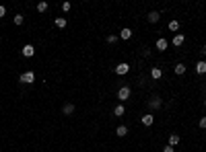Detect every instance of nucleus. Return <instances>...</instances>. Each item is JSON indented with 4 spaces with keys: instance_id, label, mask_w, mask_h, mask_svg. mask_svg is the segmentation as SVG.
I'll return each instance as SVG.
<instances>
[{
    "instance_id": "obj_4",
    "label": "nucleus",
    "mask_w": 206,
    "mask_h": 152,
    "mask_svg": "<svg viewBox=\"0 0 206 152\" xmlns=\"http://www.w3.org/2000/svg\"><path fill=\"white\" fill-rule=\"evenodd\" d=\"M128 70H130V66H128V64H126V62H122V64H117V66H116V74L124 76V74H126V72H128Z\"/></svg>"
},
{
    "instance_id": "obj_28",
    "label": "nucleus",
    "mask_w": 206,
    "mask_h": 152,
    "mask_svg": "<svg viewBox=\"0 0 206 152\" xmlns=\"http://www.w3.org/2000/svg\"><path fill=\"white\" fill-rule=\"evenodd\" d=\"M204 90H206V89H204Z\"/></svg>"
},
{
    "instance_id": "obj_9",
    "label": "nucleus",
    "mask_w": 206,
    "mask_h": 152,
    "mask_svg": "<svg viewBox=\"0 0 206 152\" xmlns=\"http://www.w3.org/2000/svg\"><path fill=\"white\" fill-rule=\"evenodd\" d=\"M146 19H149V23H157L159 19H161V14L153 10V13H149V17H146Z\"/></svg>"
},
{
    "instance_id": "obj_23",
    "label": "nucleus",
    "mask_w": 206,
    "mask_h": 152,
    "mask_svg": "<svg viewBox=\"0 0 206 152\" xmlns=\"http://www.w3.org/2000/svg\"><path fill=\"white\" fill-rule=\"evenodd\" d=\"M62 10H64V13H68V10H70V2H64V4H62Z\"/></svg>"
},
{
    "instance_id": "obj_24",
    "label": "nucleus",
    "mask_w": 206,
    "mask_h": 152,
    "mask_svg": "<svg viewBox=\"0 0 206 152\" xmlns=\"http://www.w3.org/2000/svg\"><path fill=\"white\" fill-rule=\"evenodd\" d=\"M107 41H109V43H116L117 41V35H109V37H107Z\"/></svg>"
},
{
    "instance_id": "obj_7",
    "label": "nucleus",
    "mask_w": 206,
    "mask_h": 152,
    "mask_svg": "<svg viewBox=\"0 0 206 152\" xmlns=\"http://www.w3.org/2000/svg\"><path fill=\"white\" fill-rule=\"evenodd\" d=\"M196 72H198V74H206V62L200 60V62L196 64Z\"/></svg>"
},
{
    "instance_id": "obj_5",
    "label": "nucleus",
    "mask_w": 206,
    "mask_h": 152,
    "mask_svg": "<svg viewBox=\"0 0 206 152\" xmlns=\"http://www.w3.org/2000/svg\"><path fill=\"white\" fill-rule=\"evenodd\" d=\"M132 37V29H122V31H120V39H130Z\"/></svg>"
},
{
    "instance_id": "obj_8",
    "label": "nucleus",
    "mask_w": 206,
    "mask_h": 152,
    "mask_svg": "<svg viewBox=\"0 0 206 152\" xmlns=\"http://www.w3.org/2000/svg\"><path fill=\"white\" fill-rule=\"evenodd\" d=\"M62 111H64V115H72V113H74V105H72V103H66Z\"/></svg>"
},
{
    "instance_id": "obj_11",
    "label": "nucleus",
    "mask_w": 206,
    "mask_h": 152,
    "mask_svg": "<svg viewBox=\"0 0 206 152\" xmlns=\"http://www.w3.org/2000/svg\"><path fill=\"white\" fill-rule=\"evenodd\" d=\"M184 41H185V37H184V35H181V33L173 37V45H181V43H184Z\"/></svg>"
},
{
    "instance_id": "obj_25",
    "label": "nucleus",
    "mask_w": 206,
    "mask_h": 152,
    "mask_svg": "<svg viewBox=\"0 0 206 152\" xmlns=\"http://www.w3.org/2000/svg\"><path fill=\"white\" fill-rule=\"evenodd\" d=\"M163 152H175V150H173V146H165Z\"/></svg>"
},
{
    "instance_id": "obj_1",
    "label": "nucleus",
    "mask_w": 206,
    "mask_h": 152,
    "mask_svg": "<svg viewBox=\"0 0 206 152\" xmlns=\"http://www.w3.org/2000/svg\"><path fill=\"white\" fill-rule=\"evenodd\" d=\"M19 80L23 84H31V82H35V74H33V72H25V74H21Z\"/></svg>"
},
{
    "instance_id": "obj_10",
    "label": "nucleus",
    "mask_w": 206,
    "mask_h": 152,
    "mask_svg": "<svg viewBox=\"0 0 206 152\" xmlns=\"http://www.w3.org/2000/svg\"><path fill=\"white\" fill-rule=\"evenodd\" d=\"M151 76L155 78V80H159V78L163 76V72H161V68H151Z\"/></svg>"
},
{
    "instance_id": "obj_26",
    "label": "nucleus",
    "mask_w": 206,
    "mask_h": 152,
    "mask_svg": "<svg viewBox=\"0 0 206 152\" xmlns=\"http://www.w3.org/2000/svg\"><path fill=\"white\" fill-rule=\"evenodd\" d=\"M4 14H6V8H4V6H0V19H2Z\"/></svg>"
},
{
    "instance_id": "obj_3",
    "label": "nucleus",
    "mask_w": 206,
    "mask_h": 152,
    "mask_svg": "<svg viewBox=\"0 0 206 152\" xmlns=\"http://www.w3.org/2000/svg\"><path fill=\"white\" fill-rule=\"evenodd\" d=\"M128 97H130V89H128V86H122V89L117 90V99H120V101H126Z\"/></svg>"
},
{
    "instance_id": "obj_16",
    "label": "nucleus",
    "mask_w": 206,
    "mask_h": 152,
    "mask_svg": "<svg viewBox=\"0 0 206 152\" xmlns=\"http://www.w3.org/2000/svg\"><path fill=\"white\" fill-rule=\"evenodd\" d=\"M175 144H179V136L177 134H171L169 136V146H175Z\"/></svg>"
},
{
    "instance_id": "obj_15",
    "label": "nucleus",
    "mask_w": 206,
    "mask_h": 152,
    "mask_svg": "<svg viewBox=\"0 0 206 152\" xmlns=\"http://www.w3.org/2000/svg\"><path fill=\"white\" fill-rule=\"evenodd\" d=\"M46 10H48V2H43V0L37 2V13H46Z\"/></svg>"
},
{
    "instance_id": "obj_20",
    "label": "nucleus",
    "mask_w": 206,
    "mask_h": 152,
    "mask_svg": "<svg viewBox=\"0 0 206 152\" xmlns=\"http://www.w3.org/2000/svg\"><path fill=\"white\" fill-rule=\"evenodd\" d=\"M23 21H25L23 14H17V17H14V25H23Z\"/></svg>"
},
{
    "instance_id": "obj_22",
    "label": "nucleus",
    "mask_w": 206,
    "mask_h": 152,
    "mask_svg": "<svg viewBox=\"0 0 206 152\" xmlns=\"http://www.w3.org/2000/svg\"><path fill=\"white\" fill-rule=\"evenodd\" d=\"M198 125H200V127H202V130H206V115H204V117H200Z\"/></svg>"
},
{
    "instance_id": "obj_21",
    "label": "nucleus",
    "mask_w": 206,
    "mask_h": 152,
    "mask_svg": "<svg viewBox=\"0 0 206 152\" xmlns=\"http://www.w3.org/2000/svg\"><path fill=\"white\" fill-rule=\"evenodd\" d=\"M169 29H171V31H177V29H179V23L177 21H171V23H169Z\"/></svg>"
},
{
    "instance_id": "obj_19",
    "label": "nucleus",
    "mask_w": 206,
    "mask_h": 152,
    "mask_svg": "<svg viewBox=\"0 0 206 152\" xmlns=\"http://www.w3.org/2000/svg\"><path fill=\"white\" fill-rule=\"evenodd\" d=\"M151 107H153V109H157V107H161V99H159V97H153V101H151Z\"/></svg>"
},
{
    "instance_id": "obj_27",
    "label": "nucleus",
    "mask_w": 206,
    "mask_h": 152,
    "mask_svg": "<svg viewBox=\"0 0 206 152\" xmlns=\"http://www.w3.org/2000/svg\"><path fill=\"white\" fill-rule=\"evenodd\" d=\"M202 51H204V55H206V45H204V48H202Z\"/></svg>"
},
{
    "instance_id": "obj_18",
    "label": "nucleus",
    "mask_w": 206,
    "mask_h": 152,
    "mask_svg": "<svg viewBox=\"0 0 206 152\" xmlns=\"http://www.w3.org/2000/svg\"><path fill=\"white\" fill-rule=\"evenodd\" d=\"M184 72H185V66H184V64H175V74L181 76Z\"/></svg>"
},
{
    "instance_id": "obj_14",
    "label": "nucleus",
    "mask_w": 206,
    "mask_h": 152,
    "mask_svg": "<svg viewBox=\"0 0 206 152\" xmlns=\"http://www.w3.org/2000/svg\"><path fill=\"white\" fill-rule=\"evenodd\" d=\"M124 113H126V109H124V105L120 103L116 109H113V115H117V117H120V115H124Z\"/></svg>"
},
{
    "instance_id": "obj_12",
    "label": "nucleus",
    "mask_w": 206,
    "mask_h": 152,
    "mask_svg": "<svg viewBox=\"0 0 206 152\" xmlns=\"http://www.w3.org/2000/svg\"><path fill=\"white\" fill-rule=\"evenodd\" d=\"M116 134H117V136H120V138H124V136L128 134V127H126V125H120V127H117V130H116Z\"/></svg>"
},
{
    "instance_id": "obj_17",
    "label": "nucleus",
    "mask_w": 206,
    "mask_h": 152,
    "mask_svg": "<svg viewBox=\"0 0 206 152\" xmlns=\"http://www.w3.org/2000/svg\"><path fill=\"white\" fill-rule=\"evenodd\" d=\"M153 121H155V117H153V115H142V124L144 125H153Z\"/></svg>"
},
{
    "instance_id": "obj_13",
    "label": "nucleus",
    "mask_w": 206,
    "mask_h": 152,
    "mask_svg": "<svg viewBox=\"0 0 206 152\" xmlns=\"http://www.w3.org/2000/svg\"><path fill=\"white\" fill-rule=\"evenodd\" d=\"M56 27H60V29H64L66 27V19H64V17H58V19H56Z\"/></svg>"
},
{
    "instance_id": "obj_6",
    "label": "nucleus",
    "mask_w": 206,
    "mask_h": 152,
    "mask_svg": "<svg viewBox=\"0 0 206 152\" xmlns=\"http://www.w3.org/2000/svg\"><path fill=\"white\" fill-rule=\"evenodd\" d=\"M167 45H169V43H167V39H157V49H159V51H165V49H167Z\"/></svg>"
},
{
    "instance_id": "obj_2",
    "label": "nucleus",
    "mask_w": 206,
    "mask_h": 152,
    "mask_svg": "<svg viewBox=\"0 0 206 152\" xmlns=\"http://www.w3.org/2000/svg\"><path fill=\"white\" fill-rule=\"evenodd\" d=\"M21 54L25 55V58H31V55H35V48H33V45H31V43H27L25 48L21 49Z\"/></svg>"
}]
</instances>
